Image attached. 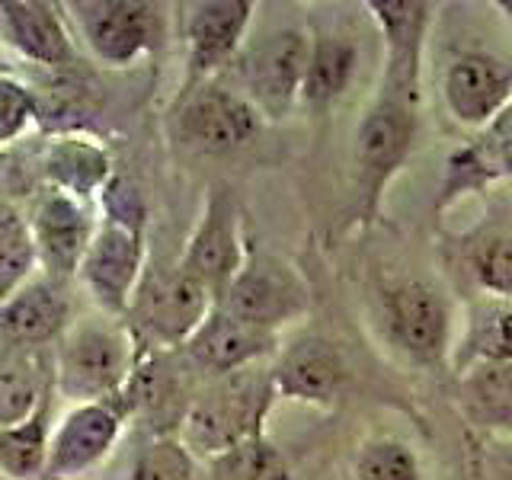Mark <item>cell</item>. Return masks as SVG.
Masks as SVG:
<instances>
[{
    "mask_svg": "<svg viewBox=\"0 0 512 480\" xmlns=\"http://www.w3.org/2000/svg\"><path fill=\"white\" fill-rule=\"evenodd\" d=\"M29 228L45 279L64 282L77 276L96 231L93 208L68 196V192L45 189L29 215Z\"/></svg>",
    "mask_w": 512,
    "mask_h": 480,
    "instance_id": "obj_14",
    "label": "cell"
},
{
    "mask_svg": "<svg viewBox=\"0 0 512 480\" xmlns=\"http://www.w3.org/2000/svg\"><path fill=\"white\" fill-rule=\"evenodd\" d=\"M122 400L128 413H144L148 420L180 426L196 394H189L183 368L173 365L164 352H144L135 362L132 378L125 381Z\"/></svg>",
    "mask_w": 512,
    "mask_h": 480,
    "instance_id": "obj_23",
    "label": "cell"
},
{
    "mask_svg": "<svg viewBox=\"0 0 512 480\" xmlns=\"http://www.w3.org/2000/svg\"><path fill=\"white\" fill-rule=\"evenodd\" d=\"M253 0H199L183 7L186 39V87L212 80L221 68L234 64L253 20Z\"/></svg>",
    "mask_w": 512,
    "mask_h": 480,
    "instance_id": "obj_13",
    "label": "cell"
},
{
    "mask_svg": "<svg viewBox=\"0 0 512 480\" xmlns=\"http://www.w3.org/2000/svg\"><path fill=\"white\" fill-rule=\"evenodd\" d=\"M71 327V301L61 282L32 279L13 298L0 304V336L10 346L42 349L61 340Z\"/></svg>",
    "mask_w": 512,
    "mask_h": 480,
    "instance_id": "obj_20",
    "label": "cell"
},
{
    "mask_svg": "<svg viewBox=\"0 0 512 480\" xmlns=\"http://www.w3.org/2000/svg\"><path fill=\"white\" fill-rule=\"evenodd\" d=\"M244 260H247V244L244 234H240V208L228 189L215 186L208 192L202 218L189 237L180 266L189 276H196L218 304L240 272V266H244Z\"/></svg>",
    "mask_w": 512,
    "mask_h": 480,
    "instance_id": "obj_12",
    "label": "cell"
},
{
    "mask_svg": "<svg viewBox=\"0 0 512 480\" xmlns=\"http://www.w3.org/2000/svg\"><path fill=\"white\" fill-rule=\"evenodd\" d=\"M276 349H279V333L253 327L228 311L212 308V314L186 340L183 356L189 368H196V372L215 381L240 372V368L263 362L266 356H276Z\"/></svg>",
    "mask_w": 512,
    "mask_h": 480,
    "instance_id": "obj_15",
    "label": "cell"
},
{
    "mask_svg": "<svg viewBox=\"0 0 512 480\" xmlns=\"http://www.w3.org/2000/svg\"><path fill=\"white\" fill-rule=\"evenodd\" d=\"M42 173L48 189L68 192V196L90 205L96 196H103V189L112 180V160L103 144L90 135L64 132L45 144Z\"/></svg>",
    "mask_w": 512,
    "mask_h": 480,
    "instance_id": "obj_21",
    "label": "cell"
},
{
    "mask_svg": "<svg viewBox=\"0 0 512 480\" xmlns=\"http://www.w3.org/2000/svg\"><path fill=\"white\" fill-rule=\"evenodd\" d=\"M132 480H199V464L180 432H160L138 452Z\"/></svg>",
    "mask_w": 512,
    "mask_h": 480,
    "instance_id": "obj_30",
    "label": "cell"
},
{
    "mask_svg": "<svg viewBox=\"0 0 512 480\" xmlns=\"http://www.w3.org/2000/svg\"><path fill=\"white\" fill-rule=\"evenodd\" d=\"M512 362V301L484 295L468 304L464 330L448 349L452 375H464L477 365Z\"/></svg>",
    "mask_w": 512,
    "mask_h": 480,
    "instance_id": "obj_22",
    "label": "cell"
},
{
    "mask_svg": "<svg viewBox=\"0 0 512 480\" xmlns=\"http://www.w3.org/2000/svg\"><path fill=\"white\" fill-rule=\"evenodd\" d=\"M365 10L381 32L384 58L375 100L362 112L352 164H356V208L365 224L381 212L384 189L407 164L420 128L423 55L432 23L426 0H365Z\"/></svg>",
    "mask_w": 512,
    "mask_h": 480,
    "instance_id": "obj_1",
    "label": "cell"
},
{
    "mask_svg": "<svg viewBox=\"0 0 512 480\" xmlns=\"http://www.w3.org/2000/svg\"><path fill=\"white\" fill-rule=\"evenodd\" d=\"M90 55L109 68H128L164 42L167 16L148 0H77L68 4Z\"/></svg>",
    "mask_w": 512,
    "mask_h": 480,
    "instance_id": "obj_6",
    "label": "cell"
},
{
    "mask_svg": "<svg viewBox=\"0 0 512 480\" xmlns=\"http://www.w3.org/2000/svg\"><path fill=\"white\" fill-rule=\"evenodd\" d=\"M0 71H7V64H4V58H0Z\"/></svg>",
    "mask_w": 512,
    "mask_h": 480,
    "instance_id": "obj_36",
    "label": "cell"
},
{
    "mask_svg": "<svg viewBox=\"0 0 512 480\" xmlns=\"http://www.w3.org/2000/svg\"><path fill=\"white\" fill-rule=\"evenodd\" d=\"M442 96L455 122L484 132L512 103V68L496 55L464 52L448 64Z\"/></svg>",
    "mask_w": 512,
    "mask_h": 480,
    "instance_id": "obj_16",
    "label": "cell"
},
{
    "mask_svg": "<svg viewBox=\"0 0 512 480\" xmlns=\"http://www.w3.org/2000/svg\"><path fill=\"white\" fill-rule=\"evenodd\" d=\"M269 375L279 397L301 400V404H314V407H330L346 388L349 368L343 352L330 340L308 333L279 352Z\"/></svg>",
    "mask_w": 512,
    "mask_h": 480,
    "instance_id": "obj_17",
    "label": "cell"
},
{
    "mask_svg": "<svg viewBox=\"0 0 512 480\" xmlns=\"http://www.w3.org/2000/svg\"><path fill=\"white\" fill-rule=\"evenodd\" d=\"M100 199L103 218L77 276L103 311L125 314L144 279V199L125 176H112Z\"/></svg>",
    "mask_w": 512,
    "mask_h": 480,
    "instance_id": "obj_2",
    "label": "cell"
},
{
    "mask_svg": "<svg viewBox=\"0 0 512 480\" xmlns=\"http://www.w3.org/2000/svg\"><path fill=\"white\" fill-rule=\"evenodd\" d=\"M496 10H503L506 20L512 23V0H496Z\"/></svg>",
    "mask_w": 512,
    "mask_h": 480,
    "instance_id": "obj_35",
    "label": "cell"
},
{
    "mask_svg": "<svg viewBox=\"0 0 512 480\" xmlns=\"http://www.w3.org/2000/svg\"><path fill=\"white\" fill-rule=\"evenodd\" d=\"M480 474H484V480H512V442L490 448Z\"/></svg>",
    "mask_w": 512,
    "mask_h": 480,
    "instance_id": "obj_34",
    "label": "cell"
},
{
    "mask_svg": "<svg viewBox=\"0 0 512 480\" xmlns=\"http://www.w3.org/2000/svg\"><path fill=\"white\" fill-rule=\"evenodd\" d=\"M52 429V400L29 420L0 429V474L7 480H45Z\"/></svg>",
    "mask_w": 512,
    "mask_h": 480,
    "instance_id": "obj_27",
    "label": "cell"
},
{
    "mask_svg": "<svg viewBox=\"0 0 512 480\" xmlns=\"http://www.w3.org/2000/svg\"><path fill=\"white\" fill-rule=\"evenodd\" d=\"M215 308L247 320L253 327L279 333V327L308 314L311 292L298 276V269L285 263L282 256L250 250L244 266H240Z\"/></svg>",
    "mask_w": 512,
    "mask_h": 480,
    "instance_id": "obj_7",
    "label": "cell"
},
{
    "mask_svg": "<svg viewBox=\"0 0 512 480\" xmlns=\"http://www.w3.org/2000/svg\"><path fill=\"white\" fill-rule=\"evenodd\" d=\"M356 480H423L416 452L400 439H368L352 461Z\"/></svg>",
    "mask_w": 512,
    "mask_h": 480,
    "instance_id": "obj_31",
    "label": "cell"
},
{
    "mask_svg": "<svg viewBox=\"0 0 512 480\" xmlns=\"http://www.w3.org/2000/svg\"><path fill=\"white\" fill-rule=\"evenodd\" d=\"M276 397L269 368L263 372L250 365L234 375L215 378L189 404L180 423V439L196 458L215 461L247 439L263 436V423Z\"/></svg>",
    "mask_w": 512,
    "mask_h": 480,
    "instance_id": "obj_3",
    "label": "cell"
},
{
    "mask_svg": "<svg viewBox=\"0 0 512 480\" xmlns=\"http://www.w3.org/2000/svg\"><path fill=\"white\" fill-rule=\"evenodd\" d=\"M212 308V292L183 266H176L167 272H144L128 314L160 349H183Z\"/></svg>",
    "mask_w": 512,
    "mask_h": 480,
    "instance_id": "obj_9",
    "label": "cell"
},
{
    "mask_svg": "<svg viewBox=\"0 0 512 480\" xmlns=\"http://www.w3.org/2000/svg\"><path fill=\"white\" fill-rule=\"evenodd\" d=\"M128 416L132 413H128L122 394L71 407L52 429L45 480H77L93 471L119 445Z\"/></svg>",
    "mask_w": 512,
    "mask_h": 480,
    "instance_id": "obj_11",
    "label": "cell"
},
{
    "mask_svg": "<svg viewBox=\"0 0 512 480\" xmlns=\"http://www.w3.org/2000/svg\"><path fill=\"white\" fill-rule=\"evenodd\" d=\"M311 55V36L295 26L266 32L250 48H244L237 64L240 96L263 119H285L301 103V80Z\"/></svg>",
    "mask_w": 512,
    "mask_h": 480,
    "instance_id": "obj_5",
    "label": "cell"
},
{
    "mask_svg": "<svg viewBox=\"0 0 512 480\" xmlns=\"http://www.w3.org/2000/svg\"><path fill=\"white\" fill-rule=\"evenodd\" d=\"M39 269L36 240H32L29 215L20 205L0 196V304L13 298L32 272Z\"/></svg>",
    "mask_w": 512,
    "mask_h": 480,
    "instance_id": "obj_28",
    "label": "cell"
},
{
    "mask_svg": "<svg viewBox=\"0 0 512 480\" xmlns=\"http://www.w3.org/2000/svg\"><path fill=\"white\" fill-rule=\"evenodd\" d=\"M212 464V480H295L288 458L266 436L247 439Z\"/></svg>",
    "mask_w": 512,
    "mask_h": 480,
    "instance_id": "obj_29",
    "label": "cell"
},
{
    "mask_svg": "<svg viewBox=\"0 0 512 480\" xmlns=\"http://www.w3.org/2000/svg\"><path fill=\"white\" fill-rule=\"evenodd\" d=\"M173 128L186 148L202 154H231L250 144L263 128V116L237 90L205 80L183 90L173 112Z\"/></svg>",
    "mask_w": 512,
    "mask_h": 480,
    "instance_id": "obj_8",
    "label": "cell"
},
{
    "mask_svg": "<svg viewBox=\"0 0 512 480\" xmlns=\"http://www.w3.org/2000/svg\"><path fill=\"white\" fill-rule=\"evenodd\" d=\"M39 122V100L20 77L0 71V148L20 141Z\"/></svg>",
    "mask_w": 512,
    "mask_h": 480,
    "instance_id": "obj_32",
    "label": "cell"
},
{
    "mask_svg": "<svg viewBox=\"0 0 512 480\" xmlns=\"http://www.w3.org/2000/svg\"><path fill=\"white\" fill-rule=\"evenodd\" d=\"M471 272L487 295L512 301V237L484 240L471 256Z\"/></svg>",
    "mask_w": 512,
    "mask_h": 480,
    "instance_id": "obj_33",
    "label": "cell"
},
{
    "mask_svg": "<svg viewBox=\"0 0 512 480\" xmlns=\"http://www.w3.org/2000/svg\"><path fill=\"white\" fill-rule=\"evenodd\" d=\"M356 68L359 45L346 36H336V32H320L311 39L308 68H304L301 80V103L311 112H327L349 90Z\"/></svg>",
    "mask_w": 512,
    "mask_h": 480,
    "instance_id": "obj_25",
    "label": "cell"
},
{
    "mask_svg": "<svg viewBox=\"0 0 512 480\" xmlns=\"http://www.w3.org/2000/svg\"><path fill=\"white\" fill-rule=\"evenodd\" d=\"M458 410L474 429L512 432V362L477 365L458 375Z\"/></svg>",
    "mask_w": 512,
    "mask_h": 480,
    "instance_id": "obj_26",
    "label": "cell"
},
{
    "mask_svg": "<svg viewBox=\"0 0 512 480\" xmlns=\"http://www.w3.org/2000/svg\"><path fill=\"white\" fill-rule=\"evenodd\" d=\"M0 32L10 48L42 68H68L77 61V48L61 20V7L48 0H4Z\"/></svg>",
    "mask_w": 512,
    "mask_h": 480,
    "instance_id": "obj_19",
    "label": "cell"
},
{
    "mask_svg": "<svg viewBox=\"0 0 512 480\" xmlns=\"http://www.w3.org/2000/svg\"><path fill=\"white\" fill-rule=\"evenodd\" d=\"M55 394V368L42 349L0 346V429L29 420Z\"/></svg>",
    "mask_w": 512,
    "mask_h": 480,
    "instance_id": "obj_24",
    "label": "cell"
},
{
    "mask_svg": "<svg viewBox=\"0 0 512 480\" xmlns=\"http://www.w3.org/2000/svg\"><path fill=\"white\" fill-rule=\"evenodd\" d=\"M138 349L132 333L109 320H80L58 340L55 391L71 404H96L122 394L132 378Z\"/></svg>",
    "mask_w": 512,
    "mask_h": 480,
    "instance_id": "obj_4",
    "label": "cell"
},
{
    "mask_svg": "<svg viewBox=\"0 0 512 480\" xmlns=\"http://www.w3.org/2000/svg\"><path fill=\"white\" fill-rule=\"evenodd\" d=\"M381 317L391 343L420 365H439L452 343V308L432 285L400 279L384 285Z\"/></svg>",
    "mask_w": 512,
    "mask_h": 480,
    "instance_id": "obj_10",
    "label": "cell"
},
{
    "mask_svg": "<svg viewBox=\"0 0 512 480\" xmlns=\"http://www.w3.org/2000/svg\"><path fill=\"white\" fill-rule=\"evenodd\" d=\"M496 180H512V103L480 132L474 144H464L448 157L439 208L471 192H484Z\"/></svg>",
    "mask_w": 512,
    "mask_h": 480,
    "instance_id": "obj_18",
    "label": "cell"
}]
</instances>
